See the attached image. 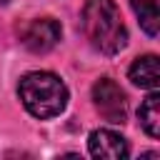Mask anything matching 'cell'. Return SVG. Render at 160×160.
Segmentation results:
<instances>
[{
  "mask_svg": "<svg viewBox=\"0 0 160 160\" xmlns=\"http://www.w3.org/2000/svg\"><path fill=\"white\" fill-rule=\"evenodd\" d=\"M130 80L138 88L145 90H155L160 85V68H158V58L155 55H142L130 65Z\"/></svg>",
  "mask_w": 160,
  "mask_h": 160,
  "instance_id": "8992f818",
  "label": "cell"
},
{
  "mask_svg": "<svg viewBox=\"0 0 160 160\" xmlns=\"http://www.w3.org/2000/svg\"><path fill=\"white\" fill-rule=\"evenodd\" d=\"M92 102L98 108V112L112 122V125H122L128 118V100L125 92L120 90V85L110 78H100L92 85Z\"/></svg>",
  "mask_w": 160,
  "mask_h": 160,
  "instance_id": "3957f363",
  "label": "cell"
},
{
  "mask_svg": "<svg viewBox=\"0 0 160 160\" xmlns=\"http://www.w3.org/2000/svg\"><path fill=\"white\" fill-rule=\"evenodd\" d=\"M85 40L102 55H118L128 45V28L112 0H88L80 15Z\"/></svg>",
  "mask_w": 160,
  "mask_h": 160,
  "instance_id": "6da1fadb",
  "label": "cell"
},
{
  "mask_svg": "<svg viewBox=\"0 0 160 160\" xmlns=\"http://www.w3.org/2000/svg\"><path fill=\"white\" fill-rule=\"evenodd\" d=\"M88 148H90V155L92 158H102V160H122V158L130 155L128 140L120 132L108 130V128L92 130L90 132V140H88Z\"/></svg>",
  "mask_w": 160,
  "mask_h": 160,
  "instance_id": "5b68a950",
  "label": "cell"
},
{
  "mask_svg": "<svg viewBox=\"0 0 160 160\" xmlns=\"http://www.w3.org/2000/svg\"><path fill=\"white\" fill-rule=\"evenodd\" d=\"M138 118H140L142 130L150 138H158L160 135V98H158V92H150L142 100V105L138 110Z\"/></svg>",
  "mask_w": 160,
  "mask_h": 160,
  "instance_id": "ba28073f",
  "label": "cell"
},
{
  "mask_svg": "<svg viewBox=\"0 0 160 160\" xmlns=\"http://www.w3.org/2000/svg\"><path fill=\"white\" fill-rule=\"evenodd\" d=\"M60 35H62V28L58 20L52 18H35V20H28L22 28H20V40L22 45L35 52V55H42V52H50L58 42H60Z\"/></svg>",
  "mask_w": 160,
  "mask_h": 160,
  "instance_id": "277c9868",
  "label": "cell"
},
{
  "mask_svg": "<svg viewBox=\"0 0 160 160\" xmlns=\"http://www.w3.org/2000/svg\"><path fill=\"white\" fill-rule=\"evenodd\" d=\"M0 2H8V0H0Z\"/></svg>",
  "mask_w": 160,
  "mask_h": 160,
  "instance_id": "9c48e42d",
  "label": "cell"
},
{
  "mask_svg": "<svg viewBox=\"0 0 160 160\" xmlns=\"http://www.w3.org/2000/svg\"><path fill=\"white\" fill-rule=\"evenodd\" d=\"M130 8L135 10L138 20H140V28L155 38L158 30H160V8H158V0H130Z\"/></svg>",
  "mask_w": 160,
  "mask_h": 160,
  "instance_id": "52a82bcc",
  "label": "cell"
},
{
  "mask_svg": "<svg viewBox=\"0 0 160 160\" xmlns=\"http://www.w3.org/2000/svg\"><path fill=\"white\" fill-rule=\"evenodd\" d=\"M18 92H20V100H22L25 110L38 120L58 118L68 105L65 82L58 75L45 72V70H35V72L22 75L20 85H18Z\"/></svg>",
  "mask_w": 160,
  "mask_h": 160,
  "instance_id": "7a4b0ae2",
  "label": "cell"
}]
</instances>
